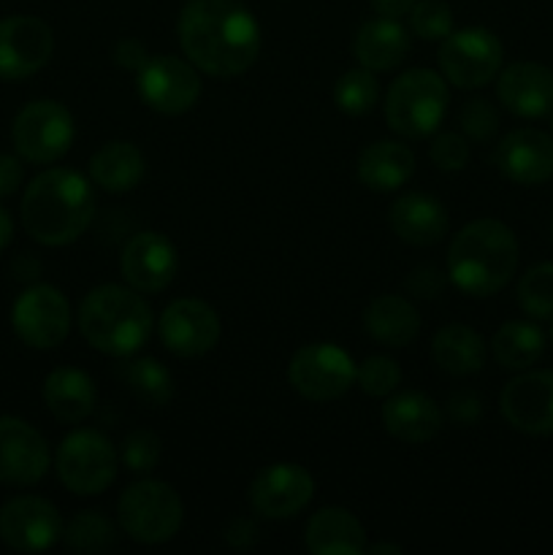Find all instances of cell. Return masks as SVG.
<instances>
[{"instance_id":"6da1fadb","label":"cell","mask_w":553,"mask_h":555,"mask_svg":"<svg viewBox=\"0 0 553 555\" xmlns=\"http://www.w3.org/2000/svg\"><path fill=\"white\" fill-rule=\"evenodd\" d=\"M177 36L184 57L215 79L247 74L260 54V25L239 0H190Z\"/></svg>"},{"instance_id":"7a4b0ae2","label":"cell","mask_w":553,"mask_h":555,"mask_svg":"<svg viewBox=\"0 0 553 555\" xmlns=\"http://www.w3.org/2000/svg\"><path fill=\"white\" fill-rule=\"evenodd\" d=\"M20 217L43 247L74 244L95 220L92 182L74 168H47L25 188Z\"/></svg>"},{"instance_id":"3957f363","label":"cell","mask_w":553,"mask_h":555,"mask_svg":"<svg viewBox=\"0 0 553 555\" xmlns=\"http://www.w3.org/2000/svg\"><path fill=\"white\" fill-rule=\"evenodd\" d=\"M518 269V238L504 222L483 217L453 236L448 249V276L461 293L488 298L504 291Z\"/></svg>"},{"instance_id":"277c9868","label":"cell","mask_w":553,"mask_h":555,"mask_svg":"<svg viewBox=\"0 0 553 555\" xmlns=\"http://www.w3.org/2000/svg\"><path fill=\"white\" fill-rule=\"evenodd\" d=\"M79 331L92 350L128 358L144 347L152 334V309L144 293L128 285H98L79 307Z\"/></svg>"},{"instance_id":"5b68a950","label":"cell","mask_w":553,"mask_h":555,"mask_svg":"<svg viewBox=\"0 0 553 555\" xmlns=\"http://www.w3.org/2000/svg\"><path fill=\"white\" fill-rule=\"evenodd\" d=\"M448 81L432 68H410L385 92V122L401 139H426L448 112Z\"/></svg>"},{"instance_id":"8992f818","label":"cell","mask_w":553,"mask_h":555,"mask_svg":"<svg viewBox=\"0 0 553 555\" xmlns=\"http://www.w3.org/2000/svg\"><path fill=\"white\" fill-rule=\"evenodd\" d=\"M117 520L125 537L139 545H163L182 529L184 504L168 482L144 477L123 491L117 502Z\"/></svg>"},{"instance_id":"52a82bcc","label":"cell","mask_w":553,"mask_h":555,"mask_svg":"<svg viewBox=\"0 0 553 555\" xmlns=\"http://www.w3.org/2000/svg\"><path fill=\"white\" fill-rule=\"evenodd\" d=\"M54 469L70 493L98 496L117 480L119 450L103 431L79 428L60 442Z\"/></svg>"},{"instance_id":"ba28073f","label":"cell","mask_w":553,"mask_h":555,"mask_svg":"<svg viewBox=\"0 0 553 555\" xmlns=\"http://www.w3.org/2000/svg\"><path fill=\"white\" fill-rule=\"evenodd\" d=\"M76 139V122L68 108L52 98L30 101L11 125V141L22 160L49 166L68 155Z\"/></svg>"},{"instance_id":"9c48e42d","label":"cell","mask_w":553,"mask_h":555,"mask_svg":"<svg viewBox=\"0 0 553 555\" xmlns=\"http://www.w3.org/2000/svg\"><path fill=\"white\" fill-rule=\"evenodd\" d=\"M437 60L445 81L459 90H477V87L491 85L499 76L504 47L497 33L486 27H464L442 38Z\"/></svg>"},{"instance_id":"30bf717a","label":"cell","mask_w":553,"mask_h":555,"mask_svg":"<svg viewBox=\"0 0 553 555\" xmlns=\"http://www.w3.org/2000/svg\"><path fill=\"white\" fill-rule=\"evenodd\" d=\"M358 366L350 352L336 345H307L293 352L287 363V383L301 399L329 404L342 399L356 385Z\"/></svg>"},{"instance_id":"8fae6325","label":"cell","mask_w":553,"mask_h":555,"mask_svg":"<svg viewBox=\"0 0 553 555\" xmlns=\"http://www.w3.org/2000/svg\"><path fill=\"white\" fill-rule=\"evenodd\" d=\"M136 90L152 112L177 117L198 103L204 85H201V70L190 60L155 54L136 74Z\"/></svg>"},{"instance_id":"7c38bea8","label":"cell","mask_w":553,"mask_h":555,"mask_svg":"<svg viewBox=\"0 0 553 555\" xmlns=\"http://www.w3.org/2000/svg\"><path fill=\"white\" fill-rule=\"evenodd\" d=\"M11 325H14L16 336L33 350H54L68 339V298L52 285H30L14 301Z\"/></svg>"},{"instance_id":"4fadbf2b","label":"cell","mask_w":553,"mask_h":555,"mask_svg":"<svg viewBox=\"0 0 553 555\" xmlns=\"http://www.w3.org/2000/svg\"><path fill=\"white\" fill-rule=\"evenodd\" d=\"M163 347L177 358H201L220 341L222 325L215 307L201 298H177L168 304L157 323Z\"/></svg>"},{"instance_id":"5bb4252c","label":"cell","mask_w":553,"mask_h":555,"mask_svg":"<svg viewBox=\"0 0 553 555\" xmlns=\"http://www.w3.org/2000/svg\"><path fill=\"white\" fill-rule=\"evenodd\" d=\"M54 33L38 16L16 14L0 20V79L22 81L49 63Z\"/></svg>"},{"instance_id":"9a60e30c","label":"cell","mask_w":553,"mask_h":555,"mask_svg":"<svg viewBox=\"0 0 553 555\" xmlns=\"http://www.w3.org/2000/svg\"><path fill=\"white\" fill-rule=\"evenodd\" d=\"M314 480L298 464L263 466L249 482V507L266 520H287L309 507Z\"/></svg>"},{"instance_id":"2e32d148","label":"cell","mask_w":553,"mask_h":555,"mask_svg":"<svg viewBox=\"0 0 553 555\" xmlns=\"http://www.w3.org/2000/svg\"><path fill=\"white\" fill-rule=\"evenodd\" d=\"M502 417L520 434H553V369H524L499 396Z\"/></svg>"},{"instance_id":"e0dca14e","label":"cell","mask_w":553,"mask_h":555,"mask_svg":"<svg viewBox=\"0 0 553 555\" xmlns=\"http://www.w3.org/2000/svg\"><path fill=\"white\" fill-rule=\"evenodd\" d=\"M63 537V518L49 499L14 496L0 507V540L16 553H43Z\"/></svg>"},{"instance_id":"ac0fdd59","label":"cell","mask_w":553,"mask_h":555,"mask_svg":"<svg viewBox=\"0 0 553 555\" xmlns=\"http://www.w3.org/2000/svg\"><path fill=\"white\" fill-rule=\"evenodd\" d=\"M179 269L177 247L157 231H141L128 238L119 253V271L125 285L139 293H163Z\"/></svg>"},{"instance_id":"d6986e66","label":"cell","mask_w":553,"mask_h":555,"mask_svg":"<svg viewBox=\"0 0 553 555\" xmlns=\"http://www.w3.org/2000/svg\"><path fill=\"white\" fill-rule=\"evenodd\" d=\"M52 464L47 439L27 421L0 417V482L27 488L43 480Z\"/></svg>"},{"instance_id":"ffe728a7","label":"cell","mask_w":553,"mask_h":555,"mask_svg":"<svg viewBox=\"0 0 553 555\" xmlns=\"http://www.w3.org/2000/svg\"><path fill=\"white\" fill-rule=\"evenodd\" d=\"M493 166L504 179L524 188L548 182L553 177V139L537 128L513 130L497 144Z\"/></svg>"},{"instance_id":"44dd1931","label":"cell","mask_w":553,"mask_h":555,"mask_svg":"<svg viewBox=\"0 0 553 555\" xmlns=\"http://www.w3.org/2000/svg\"><path fill=\"white\" fill-rule=\"evenodd\" d=\"M497 98L515 117H548L553 114V70L542 63L518 60L499 70Z\"/></svg>"},{"instance_id":"7402d4cb","label":"cell","mask_w":553,"mask_h":555,"mask_svg":"<svg viewBox=\"0 0 553 555\" xmlns=\"http://www.w3.org/2000/svg\"><path fill=\"white\" fill-rule=\"evenodd\" d=\"M383 426L394 439L404 444H423L434 439L442 428L445 415L437 401L417 390L390 393L383 404Z\"/></svg>"},{"instance_id":"603a6c76","label":"cell","mask_w":553,"mask_h":555,"mask_svg":"<svg viewBox=\"0 0 553 555\" xmlns=\"http://www.w3.org/2000/svg\"><path fill=\"white\" fill-rule=\"evenodd\" d=\"M390 231L410 247H432L448 233V211L428 193H404L390 206Z\"/></svg>"},{"instance_id":"cb8c5ba5","label":"cell","mask_w":553,"mask_h":555,"mask_svg":"<svg viewBox=\"0 0 553 555\" xmlns=\"http://www.w3.org/2000/svg\"><path fill=\"white\" fill-rule=\"evenodd\" d=\"M304 542L312 555H361L366 553V529L345 507H323L309 518Z\"/></svg>"},{"instance_id":"d4e9b609","label":"cell","mask_w":553,"mask_h":555,"mask_svg":"<svg viewBox=\"0 0 553 555\" xmlns=\"http://www.w3.org/2000/svg\"><path fill=\"white\" fill-rule=\"evenodd\" d=\"M41 396L47 410L68 426L87 421L98 404L95 379L76 366H60L49 372Z\"/></svg>"},{"instance_id":"484cf974","label":"cell","mask_w":553,"mask_h":555,"mask_svg":"<svg viewBox=\"0 0 553 555\" xmlns=\"http://www.w3.org/2000/svg\"><path fill=\"white\" fill-rule=\"evenodd\" d=\"M407 52H410V36L399 20H388V16L363 22L356 33V43H352L358 65L374 70V74L399 68Z\"/></svg>"},{"instance_id":"4316f807","label":"cell","mask_w":553,"mask_h":555,"mask_svg":"<svg viewBox=\"0 0 553 555\" xmlns=\"http://www.w3.org/2000/svg\"><path fill=\"white\" fill-rule=\"evenodd\" d=\"M358 182L374 193H390L415 173V152L401 141H374L358 155Z\"/></svg>"},{"instance_id":"83f0119b","label":"cell","mask_w":553,"mask_h":555,"mask_svg":"<svg viewBox=\"0 0 553 555\" xmlns=\"http://www.w3.org/2000/svg\"><path fill=\"white\" fill-rule=\"evenodd\" d=\"M146 173L144 152L130 141H108L90 157V182L103 193H130Z\"/></svg>"},{"instance_id":"f1b7e54d","label":"cell","mask_w":553,"mask_h":555,"mask_svg":"<svg viewBox=\"0 0 553 555\" xmlns=\"http://www.w3.org/2000/svg\"><path fill=\"white\" fill-rule=\"evenodd\" d=\"M363 328L377 345L407 347L421 334V314L404 296H377L363 309Z\"/></svg>"},{"instance_id":"f546056e","label":"cell","mask_w":553,"mask_h":555,"mask_svg":"<svg viewBox=\"0 0 553 555\" xmlns=\"http://www.w3.org/2000/svg\"><path fill=\"white\" fill-rule=\"evenodd\" d=\"M432 358L445 374L470 377L486 366V341L470 325L450 323L434 334Z\"/></svg>"},{"instance_id":"4dcf8cb0","label":"cell","mask_w":553,"mask_h":555,"mask_svg":"<svg viewBox=\"0 0 553 555\" xmlns=\"http://www.w3.org/2000/svg\"><path fill=\"white\" fill-rule=\"evenodd\" d=\"M491 350L499 366L510 372H524L535 366L545 352V334L529 320H507L493 334Z\"/></svg>"},{"instance_id":"1f68e13d","label":"cell","mask_w":553,"mask_h":555,"mask_svg":"<svg viewBox=\"0 0 553 555\" xmlns=\"http://www.w3.org/2000/svg\"><path fill=\"white\" fill-rule=\"evenodd\" d=\"M123 379L144 406L160 410L173 399V377L157 358L141 356L123 366Z\"/></svg>"},{"instance_id":"d6a6232c","label":"cell","mask_w":553,"mask_h":555,"mask_svg":"<svg viewBox=\"0 0 553 555\" xmlns=\"http://www.w3.org/2000/svg\"><path fill=\"white\" fill-rule=\"evenodd\" d=\"M117 540L112 520L98 509H81L63 529V542L76 553H103Z\"/></svg>"},{"instance_id":"836d02e7","label":"cell","mask_w":553,"mask_h":555,"mask_svg":"<svg viewBox=\"0 0 553 555\" xmlns=\"http://www.w3.org/2000/svg\"><path fill=\"white\" fill-rule=\"evenodd\" d=\"M380 101V81L374 70L369 68H352L342 74L334 85V103L339 112L350 114V117H361L369 114Z\"/></svg>"},{"instance_id":"e575fe53","label":"cell","mask_w":553,"mask_h":555,"mask_svg":"<svg viewBox=\"0 0 553 555\" xmlns=\"http://www.w3.org/2000/svg\"><path fill=\"white\" fill-rule=\"evenodd\" d=\"M518 307L529 318H553V263H537L518 280Z\"/></svg>"},{"instance_id":"d590c367","label":"cell","mask_w":553,"mask_h":555,"mask_svg":"<svg viewBox=\"0 0 553 555\" xmlns=\"http://www.w3.org/2000/svg\"><path fill=\"white\" fill-rule=\"evenodd\" d=\"M163 459V442L155 431L150 428H133L125 434L123 444H119V464L136 477H146L150 472L157 469Z\"/></svg>"},{"instance_id":"8d00e7d4","label":"cell","mask_w":553,"mask_h":555,"mask_svg":"<svg viewBox=\"0 0 553 555\" xmlns=\"http://www.w3.org/2000/svg\"><path fill=\"white\" fill-rule=\"evenodd\" d=\"M356 385L372 399H388L401 385V366L388 356H369L358 366Z\"/></svg>"},{"instance_id":"74e56055","label":"cell","mask_w":553,"mask_h":555,"mask_svg":"<svg viewBox=\"0 0 553 555\" xmlns=\"http://www.w3.org/2000/svg\"><path fill=\"white\" fill-rule=\"evenodd\" d=\"M410 30L423 41H442L453 33V9L445 0H417L410 11Z\"/></svg>"},{"instance_id":"f35d334b","label":"cell","mask_w":553,"mask_h":555,"mask_svg":"<svg viewBox=\"0 0 553 555\" xmlns=\"http://www.w3.org/2000/svg\"><path fill=\"white\" fill-rule=\"evenodd\" d=\"M459 122L466 139L486 144V141H491L493 135H497L499 112L493 108V103L488 101V98H472V101H466L464 106H461Z\"/></svg>"},{"instance_id":"ab89813d","label":"cell","mask_w":553,"mask_h":555,"mask_svg":"<svg viewBox=\"0 0 553 555\" xmlns=\"http://www.w3.org/2000/svg\"><path fill=\"white\" fill-rule=\"evenodd\" d=\"M470 139L459 133H442L432 141L428 146V157H432L434 166L439 171H464L466 163H470Z\"/></svg>"},{"instance_id":"60d3db41","label":"cell","mask_w":553,"mask_h":555,"mask_svg":"<svg viewBox=\"0 0 553 555\" xmlns=\"http://www.w3.org/2000/svg\"><path fill=\"white\" fill-rule=\"evenodd\" d=\"M445 285H448V280H445V274L437 266H415L404 280L407 293L415 298H426V301L442 296Z\"/></svg>"},{"instance_id":"b9f144b4","label":"cell","mask_w":553,"mask_h":555,"mask_svg":"<svg viewBox=\"0 0 553 555\" xmlns=\"http://www.w3.org/2000/svg\"><path fill=\"white\" fill-rule=\"evenodd\" d=\"M442 415H448L450 423H455V426H475L483 415L480 396L472 393V390H455L445 401Z\"/></svg>"},{"instance_id":"7bdbcfd3","label":"cell","mask_w":553,"mask_h":555,"mask_svg":"<svg viewBox=\"0 0 553 555\" xmlns=\"http://www.w3.org/2000/svg\"><path fill=\"white\" fill-rule=\"evenodd\" d=\"M146 60H150L146 47L141 41H136V38H123V41L114 47V63H117L119 68L136 70V74H139V68Z\"/></svg>"},{"instance_id":"ee69618b","label":"cell","mask_w":553,"mask_h":555,"mask_svg":"<svg viewBox=\"0 0 553 555\" xmlns=\"http://www.w3.org/2000/svg\"><path fill=\"white\" fill-rule=\"evenodd\" d=\"M22 179H25V171H22L20 157L0 152V198L14 195L22 188Z\"/></svg>"},{"instance_id":"f6af8a7d","label":"cell","mask_w":553,"mask_h":555,"mask_svg":"<svg viewBox=\"0 0 553 555\" xmlns=\"http://www.w3.org/2000/svg\"><path fill=\"white\" fill-rule=\"evenodd\" d=\"M226 542L233 551H249L258 542V526L249 518H236L226 529Z\"/></svg>"},{"instance_id":"bcb514c9","label":"cell","mask_w":553,"mask_h":555,"mask_svg":"<svg viewBox=\"0 0 553 555\" xmlns=\"http://www.w3.org/2000/svg\"><path fill=\"white\" fill-rule=\"evenodd\" d=\"M417 0H372V9L377 16H388V20H401L412 11Z\"/></svg>"},{"instance_id":"7dc6e473","label":"cell","mask_w":553,"mask_h":555,"mask_svg":"<svg viewBox=\"0 0 553 555\" xmlns=\"http://www.w3.org/2000/svg\"><path fill=\"white\" fill-rule=\"evenodd\" d=\"M11 271H14L16 280L22 282H30L41 274V260H36L33 255H20V258L11 263Z\"/></svg>"},{"instance_id":"c3c4849f","label":"cell","mask_w":553,"mask_h":555,"mask_svg":"<svg viewBox=\"0 0 553 555\" xmlns=\"http://www.w3.org/2000/svg\"><path fill=\"white\" fill-rule=\"evenodd\" d=\"M11 238H14V220H11L9 211L0 206V253H3L5 247L11 244Z\"/></svg>"},{"instance_id":"681fc988","label":"cell","mask_w":553,"mask_h":555,"mask_svg":"<svg viewBox=\"0 0 553 555\" xmlns=\"http://www.w3.org/2000/svg\"><path fill=\"white\" fill-rule=\"evenodd\" d=\"M366 553H372V555H383V553L401 555V545H388V542H377V545H369Z\"/></svg>"},{"instance_id":"f907efd6","label":"cell","mask_w":553,"mask_h":555,"mask_svg":"<svg viewBox=\"0 0 553 555\" xmlns=\"http://www.w3.org/2000/svg\"><path fill=\"white\" fill-rule=\"evenodd\" d=\"M551 236H553V225H551Z\"/></svg>"},{"instance_id":"816d5d0a","label":"cell","mask_w":553,"mask_h":555,"mask_svg":"<svg viewBox=\"0 0 553 555\" xmlns=\"http://www.w3.org/2000/svg\"><path fill=\"white\" fill-rule=\"evenodd\" d=\"M551 339H553V328H551Z\"/></svg>"},{"instance_id":"f5cc1de1","label":"cell","mask_w":553,"mask_h":555,"mask_svg":"<svg viewBox=\"0 0 553 555\" xmlns=\"http://www.w3.org/2000/svg\"><path fill=\"white\" fill-rule=\"evenodd\" d=\"M551 128H553V122H551Z\"/></svg>"}]
</instances>
